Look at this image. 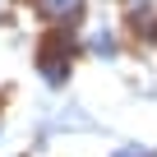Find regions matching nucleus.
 I'll return each mask as SVG.
<instances>
[{
  "instance_id": "1",
  "label": "nucleus",
  "mask_w": 157,
  "mask_h": 157,
  "mask_svg": "<svg viewBox=\"0 0 157 157\" xmlns=\"http://www.w3.org/2000/svg\"><path fill=\"white\" fill-rule=\"evenodd\" d=\"M46 10H78V0H42Z\"/></svg>"
},
{
  "instance_id": "2",
  "label": "nucleus",
  "mask_w": 157,
  "mask_h": 157,
  "mask_svg": "<svg viewBox=\"0 0 157 157\" xmlns=\"http://www.w3.org/2000/svg\"><path fill=\"white\" fill-rule=\"evenodd\" d=\"M120 157H152V152H120Z\"/></svg>"
}]
</instances>
